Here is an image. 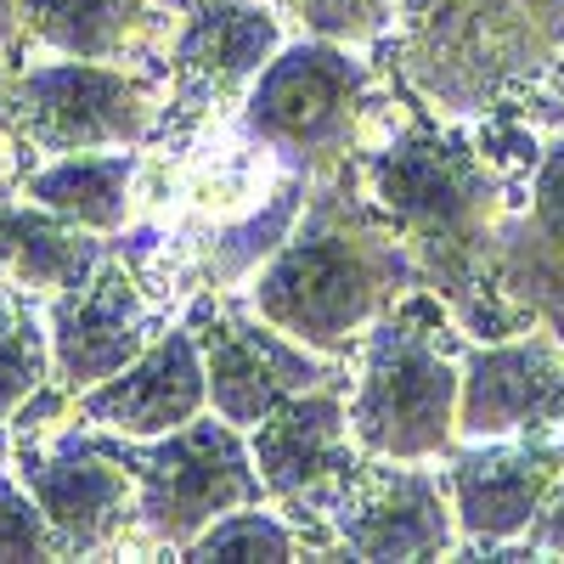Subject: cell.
<instances>
[{"label": "cell", "instance_id": "7402d4cb", "mask_svg": "<svg viewBox=\"0 0 564 564\" xmlns=\"http://www.w3.org/2000/svg\"><path fill=\"white\" fill-rule=\"evenodd\" d=\"M305 553V531L289 520V513H271L265 502L231 508L215 525H204L193 542H186L181 558H294Z\"/></svg>", "mask_w": 564, "mask_h": 564}, {"label": "cell", "instance_id": "3957f363", "mask_svg": "<svg viewBox=\"0 0 564 564\" xmlns=\"http://www.w3.org/2000/svg\"><path fill=\"white\" fill-rule=\"evenodd\" d=\"M379 45L441 119H508L564 52V0H401Z\"/></svg>", "mask_w": 564, "mask_h": 564}, {"label": "cell", "instance_id": "277c9868", "mask_svg": "<svg viewBox=\"0 0 564 564\" xmlns=\"http://www.w3.org/2000/svg\"><path fill=\"white\" fill-rule=\"evenodd\" d=\"M350 430L367 457L430 463L457 446V390H463V345L435 289H406L356 350Z\"/></svg>", "mask_w": 564, "mask_h": 564}, {"label": "cell", "instance_id": "5b68a950", "mask_svg": "<svg viewBox=\"0 0 564 564\" xmlns=\"http://www.w3.org/2000/svg\"><path fill=\"white\" fill-rule=\"evenodd\" d=\"M379 119V79L339 40H289L243 97V135L289 170L322 175L345 164Z\"/></svg>", "mask_w": 564, "mask_h": 564}, {"label": "cell", "instance_id": "7c38bea8", "mask_svg": "<svg viewBox=\"0 0 564 564\" xmlns=\"http://www.w3.org/2000/svg\"><path fill=\"white\" fill-rule=\"evenodd\" d=\"M446 491L457 508L463 553L491 547L508 553L520 542L547 497L564 480V441L553 435H502V441H463L446 452Z\"/></svg>", "mask_w": 564, "mask_h": 564}, {"label": "cell", "instance_id": "ba28073f", "mask_svg": "<svg viewBox=\"0 0 564 564\" xmlns=\"http://www.w3.org/2000/svg\"><path fill=\"white\" fill-rule=\"evenodd\" d=\"M249 452L265 480V497L305 531V547L322 553V531L367 463L350 430L345 384L327 379L294 401H282L271 417H260L249 430Z\"/></svg>", "mask_w": 564, "mask_h": 564}, {"label": "cell", "instance_id": "d4e9b609", "mask_svg": "<svg viewBox=\"0 0 564 564\" xmlns=\"http://www.w3.org/2000/svg\"><path fill=\"white\" fill-rule=\"evenodd\" d=\"M520 553H558V558H564V480H558V491L547 497V508L536 513V525L513 542L502 558H520Z\"/></svg>", "mask_w": 564, "mask_h": 564}, {"label": "cell", "instance_id": "cb8c5ba5", "mask_svg": "<svg viewBox=\"0 0 564 564\" xmlns=\"http://www.w3.org/2000/svg\"><path fill=\"white\" fill-rule=\"evenodd\" d=\"M0 558H63V542L40 513L34 491L7 475H0Z\"/></svg>", "mask_w": 564, "mask_h": 564}, {"label": "cell", "instance_id": "603a6c76", "mask_svg": "<svg viewBox=\"0 0 564 564\" xmlns=\"http://www.w3.org/2000/svg\"><path fill=\"white\" fill-rule=\"evenodd\" d=\"M289 12L305 23L316 40H339V45H379L395 29L401 0H289Z\"/></svg>", "mask_w": 564, "mask_h": 564}, {"label": "cell", "instance_id": "5bb4252c", "mask_svg": "<svg viewBox=\"0 0 564 564\" xmlns=\"http://www.w3.org/2000/svg\"><path fill=\"white\" fill-rule=\"evenodd\" d=\"M564 423V345L542 334H508L463 350L457 441L553 435Z\"/></svg>", "mask_w": 564, "mask_h": 564}, {"label": "cell", "instance_id": "2e32d148", "mask_svg": "<svg viewBox=\"0 0 564 564\" xmlns=\"http://www.w3.org/2000/svg\"><path fill=\"white\" fill-rule=\"evenodd\" d=\"M18 480L34 491L40 513L52 520L63 558L108 553L135 525V475L102 441H74L57 457H23Z\"/></svg>", "mask_w": 564, "mask_h": 564}, {"label": "cell", "instance_id": "484cf974", "mask_svg": "<svg viewBox=\"0 0 564 564\" xmlns=\"http://www.w3.org/2000/svg\"><path fill=\"white\" fill-rule=\"evenodd\" d=\"M520 119H531V124H547V130H558V135H564V52H558V63H553L542 79H536V90L525 97Z\"/></svg>", "mask_w": 564, "mask_h": 564}, {"label": "cell", "instance_id": "44dd1931", "mask_svg": "<svg viewBox=\"0 0 564 564\" xmlns=\"http://www.w3.org/2000/svg\"><path fill=\"white\" fill-rule=\"evenodd\" d=\"M52 379V327L12 289H0V417H12Z\"/></svg>", "mask_w": 564, "mask_h": 564}, {"label": "cell", "instance_id": "4fadbf2b", "mask_svg": "<svg viewBox=\"0 0 564 564\" xmlns=\"http://www.w3.org/2000/svg\"><path fill=\"white\" fill-rule=\"evenodd\" d=\"M45 327H52V379L68 395L108 384L119 367H130L159 339L148 289H141L135 271L113 254H102L74 289H63L52 300Z\"/></svg>", "mask_w": 564, "mask_h": 564}, {"label": "cell", "instance_id": "d6986e66", "mask_svg": "<svg viewBox=\"0 0 564 564\" xmlns=\"http://www.w3.org/2000/svg\"><path fill=\"white\" fill-rule=\"evenodd\" d=\"M497 271H502L508 289H520L525 300L531 294L564 300V141H553L536 159L525 226L513 243H502Z\"/></svg>", "mask_w": 564, "mask_h": 564}, {"label": "cell", "instance_id": "52a82bcc", "mask_svg": "<svg viewBox=\"0 0 564 564\" xmlns=\"http://www.w3.org/2000/svg\"><path fill=\"white\" fill-rule=\"evenodd\" d=\"M0 113L7 124L40 153H108V148H141V141L159 135V90L108 68V63H52V68H34L18 74L12 85H0Z\"/></svg>", "mask_w": 564, "mask_h": 564}, {"label": "cell", "instance_id": "e0dca14e", "mask_svg": "<svg viewBox=\"0 0 564 564\" xmlns=\"http://www.w3.org/2000/svg\"><path fill=\"white\" fill-rule=\"evenodd\" d=\"M141 159L130 148L108 153H63L57 164H45L23 181V198L52 209L85 231H119L130 215V186H135Z\"/></svg>", "mask_w": 564, "mask_h": 564}, {"label": "cell", "instance_id": "9c48e42d", "mask_svg": "<svg viewBox=\"0 0 564 564\" xmlns=\"http://www.w3.org/2000/svg\"><path fill=\"white\" fill-rule=\"evenodd\" d=\"M282 52V18L265 0H186L170 45L164 130H198L226 108H243L265 63Z\"/></svg>", "mask_w": 564, "mask_h": 564}, {"label": "cell", "instance_id": "8992f818", "mask_svg": "<svg viewBox=\"0 0 564 564\" xmlns=\"http://www.w3.org/2000/svg\"><path fill=\"white\" fill-rule=\"evenodd\" d=\"M102 446L135 475V525L164 553H186V542L231 508L271 502L249 452V435L238 423H226L220 412L215 417L198 412L193 423L153 441L119 435V446L113 441Z\"/></svg>", "mask_w": 564, "mask_h": 564}, {"label": "cell", "instance_id": "7a4b0ae2", "mask_svg": "<svg viewBox=\"0 0 564 564\" xmlns=\"http://www.w3.org/2000/svg\"><path fill=\"white\" fill-rule=\"evenodd\" d=\"M417 260L395 220L372 204L356 159L311 175L300 226L249 282V305L300 345L350 361L406 289H417Z\"/></svg>", "mask_w": 564, "mask_h": 564}, {"label": "cell", "instance_id": "4316f807", "mask_svg": "<svg viewBox=\"0 0 564 564\" xmlns=\"http://www.w3.org/2000/svg\"><path fill=\"white\" fill-rule=\"evenodd\" d=\"M23 34V0H0V45H12Z\"/></svg>", "mask_w": 564, "mask_h": 564}, {"label": "cell", "instance_id": "ac0fdd59", "mask_svg": "<svg viewBox=\"0 0 564 564\" xmlns=\"http://www.w3.org/2000/svg\"><path fill=\"white\" fill-rule=\"evenodd\" d=\"M148 0H23V34L57 57L119 63L148 34Z\"/></svg>", "mask_w": 564, "mask_h": 564}, {"label": "cell", "instance_id": "9a60e30c", "mask_svg": "<svg viewBox=\"0 0 564 564\" xmlns=\"http://www.w3.org/2000/svg\"><path fill=\"white\" fill-rule=\"evenodd\" d=\"M74 401L90 430L130 435V441H153L193 423L209 406V367H204L198 327H170L130 367H119L108 384L85 390Z\"/></svg>", "mask_w": 564, "mask_h": 564}, {"label": "cell", "instance_id": "6da1fadb", "mask_svg": "<svg viewBox=\"0 0 564 564\" xmlns=\"http://www.w3.org/2000/svg\"><path fill=\"white\" fill-rule=\"evenodd\" d=\"M542 148L508 119H486V130H457L441 119H412L372 153H361V181L395 231L406 238L423 289L446 294L480 339L520 334L491 294V276L508 238V175L536 170Z\"/></svg>", "mask_w": 564, "mask_h": 564}, {"label": "cell", "instance_id": "30bf717a", "mask_svg": "<svg viewBox=\"0 0 564 564\" xmlns=\"http://www.w3.org/2000/svg\"><path fill=\"white\" fill-rule=\"evenodd\" d=\"M322 553L350 558H452L463 553L446 475L406 457H367L322 531Z\"/></svg>", "mask_w": 564, "mask_h": 564}, {"label": "cell", "instance_id": "8fae6325", "mask_svg": "<svg viewBox=\"0 0 564 564\" xmlns=\"http://www.w3.org/2000/svg\"><path fill=\"white\" fill-rule=\"evenodd\" d=\"M198 345H204V367H209V406L226 423H238V430H254L282 401H294L345 372V361L300 345L276 322H265L254 305L243 311L226 300L204 305Z\"/></svg>", "mask_w": 564, "mask_h": 564}, {"label": "cell", "instance_id": "ffe728a7", "mask_svg": "<svg viewBox=\"0 0 564 564\" xmlns=\"http://www.w3.org/2000/svg\"><path fill=\"white\" fill-rule=\"evenodd\" d=\"M305 198H311V175H305V170H289L265 209H254V215L238 220V226H220L215 238H209V260H204L215 289H231V282H254V271H260L282 243H289V231L300 226Z\"/></svg>", "mask_w": 564, "mask_h": 564}]
</instances>
